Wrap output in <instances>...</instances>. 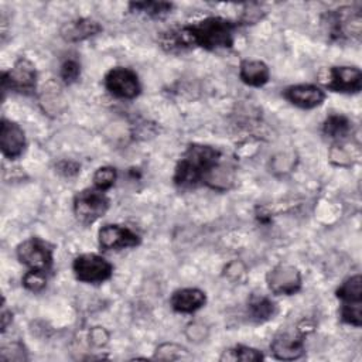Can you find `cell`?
<instances>
[{
  "label": "cell",
  "instance_id": "1",
  "mask_svg": "<svg viewBox=\"0 0 362 362\" xmlns=\"http://www.w3.org/2000/svg\"><path fill=\"white\" fill-rule=\"evenodd\" d=\"M238 27V21L211 16L192 24L163 31L158 37V42L167 52H181L195 47L206 51H216L233 45Z\"/></svg>",
  "mask_w": 362,
  "mask_h": 362
},
{
  "label": "cell",
  "instance_id": "2",
  "mask_svg": "<svg viewBox=\"0 0 362 362\" xmlns=\"http://www.w3.org/2000/svg\"><path fill=\"white\" fill-rule=\"evenodd\" d=\"M218 148L206 144H189L181 154L174 168L173 181L180 188H194L199 184L209 185L221 163Z\"/></svg>",
  "mask_w": 362,
  "mask_h": 362
},
{
  "label": "cell",
  "instance_id": "3",
  "mask_svg": "<svg viewBox=\"0 0 362 362\" xmlns=\"http://www.w3.org/2000/svg\"><path fill=\"white\" fill-rule=\"evenodd\" d=\"M322 24L331 41H359L362 33L361 8L354 6H344L337 10H329L322 16Z\"/></svg>",
  "mask_w": 362,
  "mask_h": 362
},
{
  "label": "cell",
  "instance_id": "4",
  "mask_svg": "<svg viewBox=\"0 0 362 362\" xmlns=\"http://www.w3.org/2000/svg\"><path fill=\"white\" fill-rule=\"evenodd\" d=\"M37 89V69L34 64L20 57L8 71L1 72V93L6 96L7 90L20 95H33Z\"/></svg>",
  "mask_w": 362,
  "mask_h": 362
},
{
  "label": "cell",
  "instance_id": "5",
  "mask_svg": "<svg viewBox=\"0 0 362 362\" xmlns=\"http://www.w3.org/2000/svg\"><path fill=\"white\" fill-rule=\"evenodd\" d=\"M16 255L18 262L31 270L47 273L54 264V246L38 236L23 240L17 246Z\"/></svg>",
  "mask_w": 362,
  "mask_h": 362
},
{
  "label": "cell",
  "instance_id": "6",
  "mask_svg": "<svg viewBox=\"0 0 362 362\" xmlns=\"http://www.w3.org/2000/svg\"><path fill=\"white\" fill-rule=\"evenodd\" d=\"M74 214L83 225H90L109 209V198L98 188H85L74 197Z\"/></svg>",
  "mask_w": 362,
  "mask_h": 362
},
{
  "label": "cell",
  "instance_id": "7",
  "mask_svg": "<svg viewBox=\"0 0 362 362\" xmlns=\"http://www.w3.org/2000/svg\"><path fill=\"white\" fill-rule=\"evenodd\" d=\"M72 270L76 280L88 284H100L113 274V266L105 257L95 253H83L74 259Z\"/></svg>",
  "mask_w": 362,
  "mask_h": 362
},
{
  "label": "cell",
  "instance_id": "8",
  "mask_svg": "<svg viewBox=\"0 0 362 362\" xmlns=\"http://www.w3.org/2000/svg\"><path fill=\"white\" fill-rule=\"evenodd\" d=\"M105 88L119 99H134L141 92V85L137 74L124 66H115L105 75Z\"/></svg>",
  "mask_w": 362,
  "mask_h": 362
},
{
  "label": "cell",
  "instance_id": "9",
  "mask_svg": "<svg viewBox=\"0 0 362 362\" xmlns=\"http://www.w3.org/2000/svg\"><path fill=\"white\" fill-rule=\"evenodd\" d=\"M267 287L277 296H293L301 290L303 277L300 270L288 263H279L266 276Z\"/></svg>",
  "mask_w": 362,
  "mask_h": 362
},
{
  "label": "cell",
  "instance_id": "10",
  "mask_svg": "<svg viewBox=\"0 0 362 362\" xmlns=\"http://www.w3.org/2000/svg\"><path fill=\"white\" fill-rule=\"evenodd\" d=\"M98 243L103 250H122L139 246L140 236L127 226L109 223L99 229Z\"/></svg>",
  "mask_w": 362,
  "mask_h": 362
},
{
  "label": "cell",
  "instance_id": "11",
  "mask_svg": "<svg viewBox=\"0 0 362 362\" xmlns=\"http://www.w3.org/2000/svg\"><path fill=\"white\" fill-rule=\"evenodd\" d=\"M325 86L332 92L358 93L362 89V72L356 66H332L328 69Z\"/></svg>",
  "mask_w": 362,
  "mask_h": 362
},
{
  "label": "cell",
  "instance_id": "12",
  "mask_svg": "<svg viewBox=\"0 0 362 362\" xmlns=\"http://www.w3.org/2000/svg\"><path fill=\"white\" fill-rule=\"evenodd\" d=\"M25 146V134L20 124L3 117L0 124V148L3 156L8 160H17L23 156Z\"/></svg>",
  "mask_w": 362,
  "mask_h": 362
},
{
  "label": "cell",
  "instance_id": "13",
  "mask_svg": "<svg viewBox=\"0 0 362 362\" xmlns=\"http://www.w3.org/2000/svg\"><path fill=\"white\" fill-rule=\"evenodd\" d=\"M304 332L298 329L296 334L294 332H279L272 344L270 349L274 358L280 361H294L303 356L304 354Z\"/></svg>",
  "mask_w": 362,
  "mask_h": 362
},
{
  "label": "cell",
  "instance_id": "14",
  "mask_svg": "<svg viewBox=\"0 0 362 362\" xmlns=\"http://www.w3.org/2000/svg\"><path fill=\"white\" fill-rule=\"evenodd\" d=\"M283 96L301 109H314L325 100V92L320 86L311 83L291 85L284 89Z\"/></svg>",
  "mask_w": 362,
  "mask_h": 362
},
{
  "label": "cell",
  "instance_id": "15",
  "mask_svg": "<svg viewBox=\"0 0 362 362\" xmlns=\"http://www.w3.org/2000/svg\"><path fill=\"white\" fill-rule=\"evenodd\" d=\"M206 303V294L195 287L178 288L171 294L170 305L174 311L182 314H191L202 308Z\"/></svg>",
  "mask_w": 362,
  "mask_h": 362
},
{
  "label": "cell",
  "instance_id": "16",
  "mask_svg": "<svg viewBox=\"0 0 362 362\" xmlns=\"http://www.w3.org/2000/svg\"><path fill=\"white\" fill-rule=\"evenodd\" d=\"M102 31V25L92 18L79 17L71 21H66L61 27V37L68 42H79L88 40Z\"/></svg>",
  "mask_w": 362,
  "mask_h": 362
},
{
  "label": "cell",
  "instance_id": "17",
  "mask_svg": "<svg viewBox=\"0 0 362 362\" xmlns=\"http://www.w3.org/2000/svg\"><path fill=\"white\" fill-rule=\"evenodd\" d=\"M239 78L249 86H263L270 79L269 66L259 59H243L239 65Z\"/></svg>",
  "mask_w": 362,
  "mask_h": 362
},
{
  "label": "cell",
  "instance_id": "18",
  "mask_svg": "<svg viewBox=\"0 0 362 362\" xmlns=\"http://www.w3.org/2000/svg\"><path fill=\"white\" fill-rule=\"evenodd\" d=\"M249 317L256 322H264L274 317L277 313L276 303L266 296H252L247 303Z\"/></svg>",
  "mask_w": 362,
  "mask_h": 362
},
{
  "label": "cell",
  "instance_id": "19",
  "mask_svg": "<svg viewBox=\"0 0 362 362\" xmlns=\"http://www.w3.org/2000/svg\"><path fill=\"white\" fill-rule=\"evenodd\" d=\"M352 130V122L339 113L329 115L322 123V133L334 140H344Z\"/></svg>",
  "mask_w": 362,
  "mask_h": 362
},
{
  "label": "cell",
  "instance_id": "20",
  "mask_svg": "<svg viewBox=\"0 0 362 362\" xmlns=\"http://www.w3.org/2000/svg\"><path fill=\"white\" fill-rule=\"evenodd\" d=\"M335 296L341 300L342 304L351 303H362V277L361 274H355L344 280L341 286L337 288Z\"/></svg>",
  "mask_w": 362,
  "mask_h": 362
},
{
  "label": "cell",
  "instance_id": "21",
  "mask_svg": "<svg viewBox=\"0 0 362 362\" xmlns=\"http://www.w3.org/2000/svg\"><path fill=\"white\" fill-rule=\"evenodd\" d=\"M174 4L170 1H156V0H147V1H132L129 3V10L133 13L144 14L151 18H161L171 13Z\"/></svg>",
  "mask_w": 362,
  "mask_h": 362
},
{
  "label": "cell",
  "instance_id": "22",
  "mask_svg": "<svg viewBox=\"0 0 362 362\" xmlns=\"http://www.w3.org/2000/svg\"><path fill=\"white\" fill-rule=\"evenodd\" d=\"M263 355L260 351L246 346V345H236L232 346L221 355V361H245V362H255V361H262Z\"/></svg>",
  "mask_w": 362,
  "mask_h": 362
},
{
  "label": "cell",
  "instance_id": "23",
  "mask_svg": "<svg viewBox=\"0 0 362 362\" xmlns=\"http://www.w3.org/2000/svg\"><path fill=\"white\" fill-rule=\"evenodd\" d=\"M359 157V150L355 148L352 150L349 146L346 144H337L332 146L331 151H329V160L331 163H334L335 165H351L354 164Z\"/></svg>",
  "mask_w": 362,
  "mask_h": 362
},
{
  "label": "cell",
  "instance_id": "24",
  "mask_svg": "<svg viewBox=\"0 0 362 362\" xmlns=\"http://www.w3.org/2000/svg\"><path fill=\"white\" fill-rule=\"evenodd\" d=\"M116 177H117V173H116V168L110 167V165H103V167H99L95 173H93V187L98 188L99 191H103L106 192L107 189H110L116 181Z\"/></svg>",
  "mask_w": 362,
  "mask_h": 362
},
{
  "label": "cell",
  "instance_id": "25",
  "mask_svg": "<svg viewBox=\"0 0 362 362\" xmlns=\"http://www.w3.org/2000/svg\"><path fill=\"white\" fill-rule=\"evenodd\" d=\"M339 317L342 322L349 324L352 327H361L362 324V303H351L342 304L339 310Z\"/></svg>",
  "mask_w": 362,
  "mask_h": 362
},
{
  "label": "cell",
  "instance_id": "26",
  "mask_svg": "<svg viewBox=\"0 0 362 362\" xmlns=\"http://www.w3.org/2000/svg\"><path fill=\"white\" fill-rule=\"evenodd\" d=\"M23 286L33 293H38L45 288L47 286V273L41 270H28L23 279H21Z\"/></svg>",
  "mask_w": 362,
  "mask_h": 362
},
{
  "label": "cell",
  "instance_id": "27",
  "mask_svg": "<svg viewBox=\"0 0 362 362\" xmlns=\"http://www.w3.org/2000/svg\"><path fill=\"white\" fill-rule=\"evenodd\" d=\"M79 75H81V64L76 59L69 58L62 62L59 69V76L64 83L66 85L75 83L79 79Z\"/></svg>",
  "mask_w": 362,
  "mask_h": 362
},
{
  "label": "cell",
  "instance_id": "28",
  "mask_svg": "<svg viewBox=\"0 0 362 362\" xmlns=\"http://www.w3.org/2000/svg\"><path fill=\"white\" fill-rule=\"evenodd\" d=\"M246 10L242 13V17L239 20V24H255L256 21L262 20L264 13L259 4H246Z\"/></svg>",
  "mask_w": 362,
  "mask_h": 362
},
{
  "label": "cell",
  "instance_id": "29",
  "mask_svg": "<svg viewBox=\"0 0 362 362\" xmlns=\"http://www.w3.org/2000/svg\"><path fill=\"white\" fill-rule=\"evenodd\" d=\"M55 170L58 174H61L62 177H66V178H71V177H75L79 174L81 171V165L79 163L74 161V160H59L57 164H55Z\"/></svg>",
  "mask_w": 362,
  "mask_h": 362
},
{
  "label": "cell",
  "instance_id": "30",
  "mask_svg": "<svg viewBox=\"0 0 362 362\" xmlns=\"http://www.w3.org/2000/svg\"><path fill=\"white\" fill-rule=\"evenodd\" d=\"M90 339H92V342L96 344V345H103V344L107 341V334H106V331H105L103 328L96 327V328H93L92 332H90Z\"/></svg>",
  "mask_w": 362,
  "mask_h": 362
},
{
  "label": "cell",
  "instance_id": "31",
  "mask_svg": "<svg viewBox=\"0 0 362 362\" xmlns=\"http://www.w3.org/2000/svg\"><path fill=\"white\" fill-rule=\"evenodd\" d=\"M10 324H11V311L6 308V301L3 300V305H1V332L3 334L6 332Z\"/></svg>",
  "mask_w": 362,
  "mask_h": 362
}]
</instances>
